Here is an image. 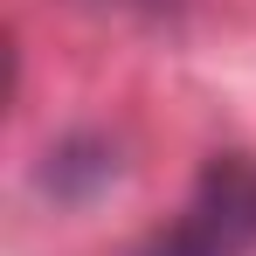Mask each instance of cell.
I'll return each instance as SVG.
<instances>
[{
    "label": "cell",
    "mask_w": 256,
    "mask_h": 256,
    "mask_svg": "<svg viewBox=\"0 0 256 256\" xmlns=\"http://www.w3.org/2000/svg\"><path fill=\"white\" fill-rule=\"evenodd\" d=\"M256 250V160L214 152L194 194L180 201L166 228H152L125 256H250Z\"/></svg>",
    "instance_id": "obj_1"
},
{
    "label": "cell",
    "mask_w": 256,
    "mask_h": 256,
    "mask_svg": "<svg viewBox=\"0 0 256 256\" xmlns=\"http://www.w3.org/2000/svg\"><path fill=\"white\" fill-rule=\"evenodd\" d=\"M111 180H118V152L104 138H62L48 152V173H42V187L56 201H84L97 187H111Z\"/></svg>",
    "instance_id": "obj_2"
}]
</instances>
